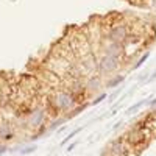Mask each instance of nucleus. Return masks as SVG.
Wrapping results in <instances>:
<instances>
[{
  "instance_id": "3",
  "label": "nucleus",
  "mask_w": 156,
  "mask_h": 156,
  "mask_svg": "<svg viewBox=\"0 0 156 156\" xmlns=\"http://www.w3.org/2000/svg\"><path fill=\"white\" fill-rule=\"evenodd\" d=\"M42 67L56 73L59 78H64L67 76L69 72H70V67H72V62H69L67 59H64L58 55H53V53H48V56L44 59L42 62Z\"/></svg>"
},
{
  "instance_id": "9",
  "label": "nucleus",
  "mask_w": 156,
  "mask_h": 156,
  "mask_svg": "<svg viewBox=\"0 0 156 156\" xmlns=\"http://www.w3.org/2000/svg\"><path fill=\"white\" fill-rule=\"evenodd\" d=\"M123 80H125L123 75H111V76L108 78V81L105 83V86H106L108 89H109V87H115L117 84H120Z\"/></svg>"
},
{
  "instance_id": "4",
  "label": "nucleus",
  "mask_w": 156,
  "mask_h": 156,
  "mask_svg": "<svg viewBox=\"0 0 156 156\" xmlns=\"http://www.w3.org/2000/svg\"><path fill=\"white\" fill-rule=\"evenodd\" d=\"M122 59L119 58H114V56H109V55H105V53H101L98 56V75L103 78V76H111L114 75L117 70L120 69L122 66Z\"/></svg>"
},
{
  "instance_id": "5",
  "label": "nucleus",
  "mask_w": 156,
  "mask_h": 156,
  "mask_svg": "<svg viewBox=\"0 0 156 156\" xmlns=\"http://www.w3.org/2000/svg\"><path fill=\"white\" fill-rule=\"evenodd\" d=\"M101 53L125 61V48H123V45L119 44V42L109 41V39H103V42H101Z\"/></svg>"
},
{
  "instance_id": "11",
  "label": "nucleus",
  "mask_w": 156,
  "mask_h": 156,
  "mask_svg": "<svg viewBox=\"0 0 156 156\" xmlns=\"http://www.w3.org/2000/svg\"><path fill=\"white\" fill-rule=\"evenodd\" d=\"M150 5H151V6L156 9V0H150Z\"/></svg>"
},
{
  "instance_id": "10",
  "label": "nucleus",
  "mask_w": 156,
  "mask_h": 156,
  "mask_svg": "<svg viewBox=\"0 0 156 156\" xmlns=\"http://www.w3.org/2000/svg\"><path fill=\"white\" fill-rule=\"evenodd\" d=\"M147 58H148V51H147V53H145L144 56H142V58H140L139 61H137V64H136V66H134V69H136V67H139V66H142V62H144V61H145Z\"/></svg>"
},
{
  "instance_id": "6",
  "label": "nucleus",
  "mask_w": 156,
  "mask_h": 156,
  "mask_svg": "<svg viewBox=\"0 0 156 156\" xmlns=\"http://www.w3.org/2000/svg\"><path fill=\"white\" fill-rule=\"evenodd\" d=\"M129 151H131V148L126 144V140L123 137H120V139L111 142V145L108 147L105 156H126Z\"/></svg>"
},
{
  "instance_id": "7",
  "label": "nucleus",
  "mask_w": 156,
  "mask_h": 156,
  "mask_svg": "<svg viewBox=\"0 0 156 156\" xmlns=\"http://www.w3.org/2000/svg\"><path fill=\"white\" fill-rule=\"evenodd\" d=\"M101 87H103V80L100 75H90V76L84 78V90H86L87 97L98 94Z\"/></svg>"
},
{
  "instance_id": "8",
  "label": "nucleus",
  "mask_w": 156,
  "mask_h": 156,
  "mask_svg": "<svg viewBox=\"0 0 156 156\" xmlns=\"http://www.w3.org/2000/svg\"><path fill=\"white\" fill-rule=\"evenodd\" d=\"M142 123V126L147 128V131L150 133V136L153 139H156V114H151V115H147L144 117L142 120H139Z\"/></svg>"
},
{
  "instance_id": "1",
  "label": "nucleus",
  "mask_w": 156,
  "mask_h": 156,
  "mask_svg": "<svg viewBox=\"0 0 156 156\" xmlns=\"http://www.w3.org/2000/svg\"><path fill=\"white\" fill-rule=\"evenodd\" d=\"M122 137L126 140V144L129 145L131 151H134V153H137V154L144 150V148L148 145V142L153 139V137L150 136V133L147 131V128L142 126L140 122H137L131 129H128V131H126Z\"/></svg>"
},
{
  "instance_id": "2",
  "label": "nucleus",
  "mask_w": 156,
  "mask_h": 156,
  "mask_svg": "<svg viewBox=\"0 0 156 156\" xmlns=\"http://www.w3.org/2000/svg\"><path fill=\"white\" fill-rule=\"evenodd\" d=\"M128 34H129V28H128L125 16H114V20L109 25V28L105 33V37L103 39H109V41L123 44L125 39L128 37Z\"/></svg>"
}]
</instances>
